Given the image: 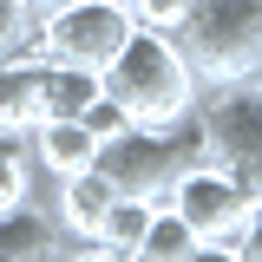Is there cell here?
<instances>
[{"label":"cell","instance_id":"cell-7","mask_svg":"<svg viewBox=\"0 0 262 262\" xmlns=\"http://www.w3.org/2000/svg\"><path fill=\"white\" fill-rule=\"evenodd\" d=\"M59 184V210H53V223H59V236L66 243H92V229H98V216L112 210V177L98 170V164H85V170H72V177H53Z\"/></svg>","mask_w":262,"mask_h":262},{"label":"cell","instance_id":"cell-3","mask_svg":"<svg viewBox=\"0 0 262 262\" xmlns=\"http://www.w3.org/2000/svg\"><path fill=\"white\" fill-rule=\"evenodd\" d=\"M196 158H203V131H196V112H190L184 125H164V131L131 125V131H118V138H105L92 164L112 177V190H118V196L164 203L170 184H177V170H190Z\"/></svg>","mask_w":262,"mask_h":262},{"label":"cell","instance_id":"cell-10","mask_svg":"<svg viewBox=\"0 0 262 262\" xmlns=\"http://www.w3.org/2000/svg\"><path fill=\"white\" fill-rule=\"evenodd\" d=\"M59 223H53V210H33L27 203H13V210H0V262H39V256H59Z\"/></svg>","mask_w":262,"mask_h":262},{"label":"cell","instance_id":"cell-1","mask_svg":"<svg viewBox=\"0 0 262 262\" xmlns=\"http://www.w3.org/2000/svg\"><path fill=\"white\" fill-rule=\"evenodd\" d=\"M98 79H105V92L131 112V125H151V131L184 125L196 112V98H203V79L190 72L184 46L164 27H144V20L131 27V39L118 46V59L105 66Z\"/></svg>","mask_w":262,"mask_h":262},{"label":"cell","instance_id":"cell-15","mask_svg":"<svg viewBox=\"0 0 262 262\" xmlns=\"http://www.w3.org/2000/svg\"><path fill=\"white\" fill-rule=\"evenodd\" d=\"M27 196H33V170H27V158L0 151V210H13V203H27Z\"/></svg>","mask_w":262,"mask_h":262},{"label":"cell","instance_id":"cell-2","mask_svg":"<svg viewBox=\"0 0 262 262\" xmlns=\"http://www.w3.org/2000/svg\"><path fill=\"white\" fill-rule=\"evenodd\" d=\"M170 39L203 85H243L262 66V0H190Z\"/></svg>","mask_w":262,"mask_h":262},{"label":"cell","instance_id":"cell-17","mask_svg":"<svg viewBox=\"0 0 262 262\" xmlns=\"http://www.w3.org/2000/svg\"><path fill=\"white\" fill-rule=\"evenodd\" d=\"M243 262H262V196L249 203V216H243Z\"/></svg>","mask_w":262,"mask_h":262},{"label":"cell","instance_id":"cell-14","mask_svg":"<svg viewBox=\"0 0 262 262\" xmlns=\"http://www.w3.org/2000/svg\"><path fill=\"white\" fill-rule=\"evenodd\" d=\"M79 125H85V131L98 138V144H105V138H118V131H131V112H125V105H118L112 92H98L92 105L79 112Z\"/></svg>","mask_w":262,"mask_h":262},{"label":"cell","instance_id":"cell-6","mask_svg":"<svg viewBox=\"0 0 262 262\" xmlns=\"http://www.w3.org/2000/svg\"><path fill=\"white\" fill-rule=\"evenodd\" d=\"M164 203L196 229V243H216L223 229H243V216H249V203H256V196L243 190L229 170H216L210 158H196L190 170H177V184H170Z\"/></svg>","mask_w":262,"mask_h":262},{"label":"cell","instance_id":"cell-11","mask_svg":"<svg viewBox=\"0 0 262 262\" xmlns=\"http://www.w3.org/2000/svg\"><path fill=\"white\" fill-rule=\"evenodd\" d=\"M151 223V203L144 196H112V210L98 216L92 243H85V256H112V262H138V236Z\"/></svg>","mask_w":262,"mask_h":262},{"label":"cell","instance_id":"cell-9","mask_svg":"<svg viewBox=\"0 0 262 262\" xmlns=\"http://www.w3.org/2000/svg\"><path fill=\"white\" fill-rule=\"evenodd\" d=\"M39 79H46V59H33V53H7L0 59V131H33L46 118Z\"/></svg>","mask_w":262,"mask_h":262},{"label":"cell","instance_id":"cell-4","mask_svg":"<svg viewBox=\"0 0 262 262\" xmlns=\"http://www.w3.org/2000/svg\"><path fill=\"white\" fill-rule=\"evenodd\" d=\"M196 131L203 158L229 170L249 196H262V85H203Z\"/></svg>","mask_w":262,"mask_h":262},{"label":"cell","instance_id":"cell-5","mask_svg":"<svg viewBox=\"0 0 262 262\" xmlns=\"http://www.w3.org/2000/svg\"><path fill=\"white\" fill-rule=\"evenodd\" d=\"M131 27H138L131 0H59L33 20V39H39V59L105 72L118 59V46L131 39Z\"/></svg>","mask_w":262,"mask_h":262},{"label":"cell","instance_id":"cell-8","mask_svg":"<svg viewBox=\"0 0 262 262\" xmlns=\"http://www.w3.org/2000/svg\"><path fill=\"white\" fill-rule=\"evenodd\" d=\"M92 158H98V138L79 125V118H39V125H33L27 164H39L46 177H72V170H85Z\"/></svg>","mask_w":262,"mask_h":262},{"label":"cell","instance_id":"cell-16","mask_svg":"<svg viewBox=\"0 0 262 262\" xmlns=\"http://www.w3.org/2000/svg\"><path fill=\"white\" fill-rule=\"evenodd\" d=\"M33 33V13H27V0H0V53H13L20 39Z\"/></svg>","mask_w":262,"mask_h":262},{"label":"cell","instance_id":"cell-18","mask_svg":"<svg viewBox=\"0 0 262 262\" xmlns=\"http://www.w3.org/2000/svg\"><path fill=\"white\" fill-rule=\"evenodd\" d=\"M46 7H59V0H27V13H33V20H39V13H46Z\"/></svg>","mask_w":262,"mask_h":262},{"label":"cell","instance_id":"cell-13","mask_svg":"<svg viewBox=\"0 0 262 262\" xmlns=\"http://www.w3.org/2000/svg\"><path fill=\"white\" fill-rule=\"evenodd\" d=\"M203 256V243H196V229L170 210V203H151V223L138 236V262H190Z\"/></svg>","mask_w":262,"mask_h":262},{"label":"cell","instance_id":"cell-12","mask_svg":"<svg viewBox=\"0 0 262 262\" xmlns=\"http://www.w3.org/2000/svg\"><path fill=\"white\" fill-rule=\"evenodd\" d=\"M98 92H105V79H98L92 66H59V59H46V79H39V105H46V118H79Z\"/></svg>","mask_w":262,"mask_h":262}]
</instances>
